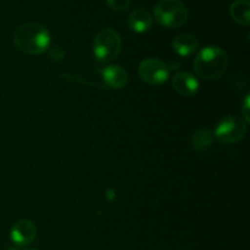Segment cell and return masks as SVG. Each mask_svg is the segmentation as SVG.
I'll return each instance as SVG.
<instances>
[{"instance_id":"cell-1","label":"cell","mask_w":250,"mask_h":250,"mask_svg":"<svg viewBox=\"0 0 250 250\" xmlns=\"http://www.w3.org/2000/svg\"><path fill=\"white\" fill-rule=\"evenodd\" d=\"M14 43L23 53L41 55L48 50L50 34L43 24L38 22H27L15 31Z\"/></svg>"},{"instance_id":"cell-15","label":"cell","mask_w":250,"mask_h":250,"mask_svg":"<svg viewBox=\"0 0 250 250\" xmlns=\"http://www.w3.org/2000/svg\"><path fill=\"white\" fill-rule=\"evenodd\" d=\"M249 95H247L246 99H244V103H243V106H242V114H243L244 116V120H246V122L248 124L250 121V117H249Z\"/></svg>"},{"instance_id":"cell-10","label":"cell","mask_w":250,"mask_h":250,"mask_svg":"<svg viewBox=\"0 0 250 250\" xmlns=\"http://www.w3.org/2000/svg\"><path fill=\"white\" fill-rule=\"evenodd\" d=\"M127 23L129 28L136 33H144L151 27L153 17L146 9H137L129 14Z\"/></svg>"},{"instance_id":"cell-12","label":"cell","mask_w":250,"mask_h":250,"mask_svg":"<svg viewBox=\"0 0 250 250\" xmlns=\"http://www.w3.org/2000/svg\"><path fill=\"white\" fill-rule=\"evenodd\" d=\"M229 14L237 23L248 26L250 23V1L249 0H236L229 7Z\"/></svg>"},{"instance_id":"cell-5","label":"cell","mask_w":250,"mask_h":250,"mask_svg":"<svg viewBox=\"0 0 250 250\" xmlns=\"http://www.w3.org/2000/svg\"><path fill=\"white\" fill-rule=\"evenodd\" d=\"M248 127L247 122L242 117L227 116L220 121L215 129L214 137L224 144L237 143L244 138Z\"/></svg>"},{"instance_id":"cell-14","label":"cell","mask_w":250,"mask_h":250,"mask_svg":"<svg viewBox=\"0 0 250 250\" xmlns=\"http://www.w3.org/2000/svg\"><path fill=\"white\" fill-rule=\"evenodd\" d=\"M109 6L111 9L116 10V11H124V10L128 9L131 0H106Z\"/></svg>"},{"instance_id":"cell-8","label":"cell","mask_w":250,"mask_h":250,"mask_svg":"<svg viewBox=\"0 0 250 250\" xmlns=\"http://www.w3.org/2000/svg\"><path fill=\"white\" fill-rule=\"evenodd\" d=\"M172 87L183 97H193L199 89V82L188 72H178L172 77Z\"/></svg>"},{"instance_id":"cell-13","label":"cell","mask_w":250,"mask_h":250,"mask_svg":"<svg viewBox=\"0 0 250 250\" xmlns=\"http://www.w3.org/2000/svg\"><path fill=\"white\" fill-rule=\"evenodd\" d=\"M214 133H212L210 129L204 128L199 129L198 132H195L192 137V146L197 151H205L207 149L210 148V146L214 142Z\"/></svg>"},{"instance_id":"cell-11","label":"cell","mask_w":250,"mask_h":250,"mask_svg":"<svg viewBox=\"0 0 250 250\" xmlns=\"http://www.w3.org/2000/svg\"><path fill=\"white\" fill-rule=\"evenodd\" d=\"M198 39L194 36L188 33L178 34L175 39L172 41V48L180 56H189L197 50Z\"/></svg>"},{"instance_id":"cell-7","label":"cell","mask_w":250,"mask_h":250,"mask_svg":"<svg viewBox=\"0 0 250 250\" xmlns=\"http://www.w3.org/2000/svg\"><path fill=\"white\" fill-rule=\"evenodd\" d=\"M37 236V227L33 221L31 220H20L16 224L12 226L11 232H10V237L11 241L14 242L16 246L23 247L28 246L34 241Z\"/></svg>"},{"instance_id":"cell-9","label":"cell","mask_w":250,"mask_h":250,"mask_svg":"<svg viewBox=\"0 0 250 250\" xmlns=\"http://www.w3.org/2000/svg\"><path fill=\"white\" fill-rule=\"evenodd\" d=\"M102 76L107 87L114 88V89L124 88L128 82V75H127L126 70L117 65L106 66L105 68H103Z\"/></svg>"},{"instance_id":"cell-17","label":"cell","mask_w":250,"mask_h":250,"mask_svg":"<svg viewBox=\"0 0 250 250\" xmlns=\"http://www.w3.org/2000/svg\"><path fill=\"white\" fill-rule=\"evenodd\" d=\"M24 250H37V249H33V248H27V249H24Z\"/></svg>"},{"instance_id":"cell-2","label":"cell","mask_w":250,"mask_h":250,"mask_svg":"<svg viewBox=\"0 0 250 250\" xmlns=\"http://www.w3.org/2000/svg\"><path fill=\"white\" fill-rule=\"evenodd\" d=\"M229 66V56L216 45H208L199 51L194 60V70L202 80L221 77Z\"/></svg>"},{"instance_id":"cell-3","label":"cell","mask_w":250,"mask_h":250,"mask_svg":"<svg viewBox=\"0 0 250 250\" xmlns=\"http://www.w3.org/2000/svg\"><path fill=\"white\" fill-rule=\"evenodd\" d=\"M154 16L166 28H178L188 20V10L181 0H160L154 9Z\"/></svg>"},{"instance_id":"cell-6","label":"cell","mask_w":250,"mask_h":250,"mask_svg":"<svg viewBox=\"0 0 250 250\" xmlns=\"http://www.w3.org/2000/svg\"><path fill=\"white\" fill-rule=\"evenodd\" d=\"M170 66L158 59H146L139 63V75L142 80L151 85H160L170 76Z\"/></svg>"},{"instance_id":"cell-18","label":"cell","mask_w":250,"mask_h":250,"mask_svg":"<svg viewBox=\"0 0 250 250\" xmlns=\"http://www.w3.org/2000/svg\"><path fill=\"white\" fill-rule=\"evenodd\" d=\"M7 250H17V249H7Z\"/></svg>"},{"instance_id":"cell-4","label":"cell","mask_w":250,"mask_h":250,"mask_svg":"<svg viewBox=\"0 0 250 250\" xmlns=\"http://www.w3.org/2000/svg\"><path fill=\"white\" fill-rule=\"evenodd\" d=\"M93 51L95 58L102 62H110L115 60L121 51V37L111 28L102 29L95 36Z\"/></svg>"},{"instance_id":"cell-16","label":"cell","mask_w":250,"mask_h":250,"mask_svg":"<svg viewBox=\"0 0 250 250\" xmlns=\"http://www.w3.org/2000/svg\"><path fill=\"white\" fill-rule=\"evenodd\" d=\"M63 54H65L63 50L61 48H59V46H54L50 50V56L53 59H56V60H61L63 58Z\"/></svg>"}]
</instances>
